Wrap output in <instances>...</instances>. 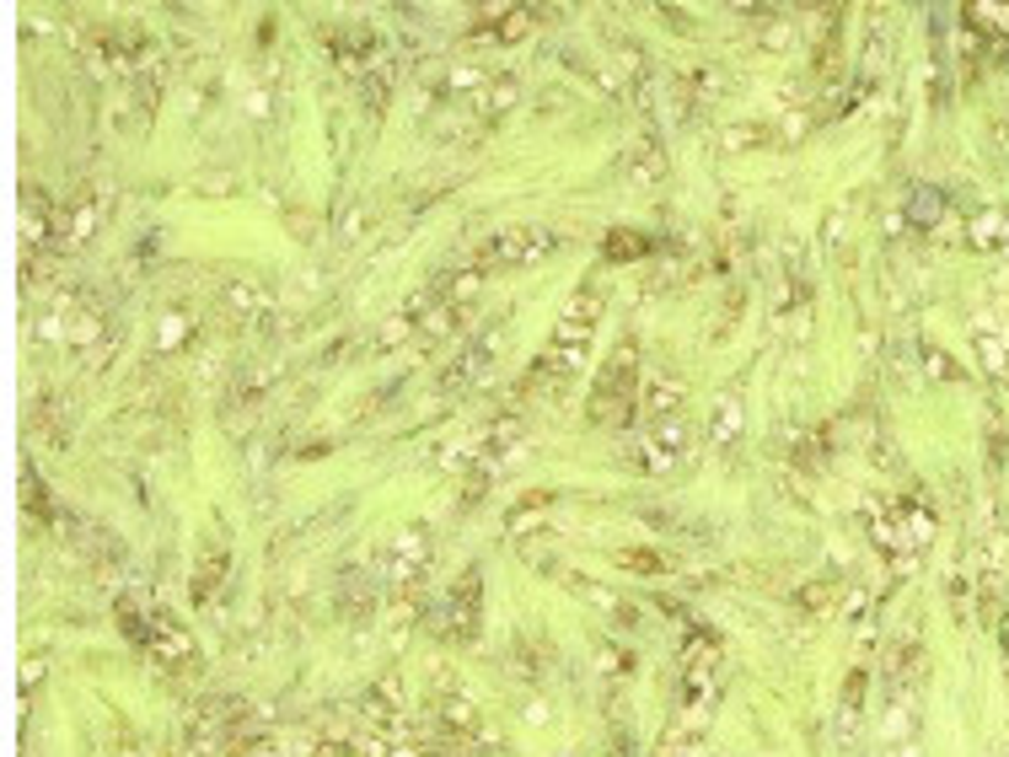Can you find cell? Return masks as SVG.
Here are the masks:
<instances>
[{
	"label": "cell",
	"mask_w": 1009,
	"mask_h": 757,
	"mask_svg": "<svg viewBox=\"0 0 1009 757\" xmlns=\"http://www.w3.org/2000/svg\"><path fill=\"white\" fill-rule=\"evenodd\" d=\"M371 607H376L371 581H365L361 570H350V575L339 581V618H344V624H365V618H371Z\"/></svg>",
	"instance_id": "30bf717a"
},
{
	"label": "cell",
	"mask_w": 1009,
	"mask_h": 757,
	"mask_svg": "<svg viewBox=\"0 0 1009 757\" xmlns=\"http://www.w3.org/2000/svg\"><path fill=\"white\" fill-rule=\"evenodd\" d=\"M516 102H522V82H516V76H494V82H484V119L511 113Z\"/></svg>",
	"instance_id": "ac0fdd59"
},
{
	"label": "cell",
	"mask_w": 1009,
	"mask_h": 757,
	"mask_svg": "<svg viewBox=\"0 0 1009 757\" xmlns=\"http://www.w3.org/2000/svg\"><path fill=\"white\" fill-rule=\"evenodd\" d=\"M999 60H1005V65H1009V39H1005V48H999Z\"/></svg>",
	"instance_id": "836d02e7"
},
{
	"label": "cell",
	"mask_w": 1009,
	"mask_h": 757,
	"mask_svg": "<svg viewBox=\"0 0 1009 757\" xmlns=\"http://www.w3.org/2000/svg\"><path fill=\"white\" fill-rule=\"evenodd\" d=\"M687 457V420H666V424H650L645 446H640V467L645 473H666Z\"/></svg>",
	"instance_id": "8992f818"
},
{
	"label": "cell",
	"mask_w": 1009,
	"mask_h": 757,
	"mask_svg": "<svg viewBox=\"0 0 1009 757\" xmlns=\"http://www.w3.org/2000/svg\"><path fill=\"white\" fill-rule=\"evenodd\" d=\"M591 656H597V672H602L607 682H618V677L634 672V656H629L618 639H597V650H591Z\"/></svg>",
	"instance_id": "44dd1931"
},
{
	"label": "cell",
	"mask_w": 1009,
	"mask_h": 757,
	"mask_svg": "<svg viewBox=\"0 0 1009 757\" xmlns=\"http://www.w3.org/2000/svg\"><path fill=\"white\" fill-rule=\"evenodd\" d=\"M977 360H983V371L1005 377L1009 371V338L994 334V328H977Z\"/></svg>",
	"instance_id": "ffe728a7"
},
{
	"label": "cell",
	"mask_w": 1009,
	"mask_h": 757,
	"mask_svg": "<svg viewBox=\"0 0 1009 757\" xmlns=\"http://www.w3.org/2000/svg\"><path fill=\"white\" fill-rule=\"evenodd\" d=\"M119 338H124V334H108V338H103V344H97V349H92V355H86V366H92V371H103V366H114V355H119Z\"/></svg>",
	"instance_id": "4dcf8cb0"
},
{
	"label": "cell",
	"mask_w": 1009,
	"mask_h": 757,
	"mask_svg": "<svg viewBox=\"0 0 1009 757\" xmlns=\"http://www.w3.org/2000/svg\"><path fill=\"white\" fill-rule=\"evenodd\" d=\"M146 650H151V661L167 667V672H200L194 639H189V629H178L167 613H151V618H146Z\"/></svg>",
	"instance_id": "7a4b0ae2"
},
{
	"label": "cell",
	"mask_w": 1009,
	"mask_h": 757,
	"mask_svg": "<svg viewBox=\"0 0 1009 757\" xmlns=\"http://www.w3.org/2000/svg\"><path fill=\"white\" fill-rule=\"evenodd\" d=\"M999 645H1005V656H1009V613L999 618Z\"/></svg>",
	"instance_id": "d6a6232c"
},
{
	"label": "cell",
	"mask_w": 1009,
	"mask_h": 757,
	"mask_svg": "<svg viewBox=\"0 0 1009 757\" xmlns=\"http://www.w3.org/2000/svg\"><path fill=\"white\" fill-rule=\"evenodd\" d=\"M645 252H650L645 231H607V258H612V263H634V258H645Z\"/></svg>",
	"instance_id": "cb8c5ba5"
},
{
	"label": "cell",
	"mask_w": 1009,
	"mask_h": 757,
	"mask_svg": "<svg viewBox=\"0 0 1009 757\" xmlns=\"http://www.w3.org/2000/svg\"><path fill=\"white\" fill-rule=\"evenodd\" d=\"M430 553H436V543H430V527H425V521H414L404 538L393 543V559H387V581H393V591H398V596H404V591H419Z\"/></svg>",
	"instance_id": "3957f363"
},
{
	"label": "cell",
	"mask_w": 1009,
	"mask_h": 757,
	"mask_svg": "<svg viewBox=\"0 0 1009 757\" xmlns=\"http://www.w3.org/2000/svg\"><path fill=\"white\" fill-rule=\"evenodd\" d=\"M801 607H806L811 618H833V613L844 607V596H838V591L827 586V581H811V586L801 591Z\"/></svg>",
	"instance_id": "d4e9b609"
},
{
	"label": "cell",
	"mask_w": 1009,
	"mask_h": 757,
	"mask_svg": "<svg viewBox=\"0 0 1009 757\" xmlns=\"http://www.w3.org/2000/svg\"><path fill=\"white\" fill-rule=\"evenodd\" d=\"M612 559H618V570H629V575H666V570H672V559H666L661 548H618Z\"/></svg>",
	"instance_id": "9a60e30c"
},
{
	"label": "cell",
	"mask_w": 1009,
	"mask_h": 757,
	"mask_svg": "<svg viewBox=\"0 0 1009 757\" xmlns=\"http://www.w3.org/2000/svg\"><path fill=\"white\" fill-rule=\"evenodd\" d=\"M919 355H924L929 366H934L929 377H940V381H956V377H962V371H956V360H951L945 349H934V344H919Z\"/></svg>",
	"instance_id": "f1b7e54d"
},
{
	"label": "cell",
	"mask_w": 1009,
	"mask_h": 757,
	"mask_svg": "<svg viewBox=\"0 0 1009 757\" xmlns=\"http://www.w3.org/2000/svg\"><path fill=\"white\" fill-rule=\"evenodd\" d=\"M747 430V409H741V387H726L715 403H709V424H704V441L715 452H730Z\"/></svg>",
	"instance_id": "52a82bcc"
},
{
	"label": "cell",
	"mask_w": 1009,
	"mask_h": 757,
	"mask_svg": "<svg viewBox=\"0 0 1009 757\" xmlns=\"http://www.w3.org/2000/svg\"><path fill=\"white\" fill-rule=\"evenodd\" d=\"M548 505H554L548 495H526V500H516L511 505V516H505V532H511V538H526V532L548 516Z\"/></svg>",
	"instance_id": "e0dca14e"
},
{
	"label": "cell",
	"mask_w": 1009,
	"mask_h": 757,
	"mask_svg": "<svg viewBox=\"0 0 1009 757\" xmlns=\"http://www.w3.org/2000/svg\"><path fill=\"white\" fill-rule=\"evenodd\" d=\"M221 295H226V312H232L237 323H253L258 334H269V323H275V301H269V291H258L253 280H232Z\"/></svg>",
	"instance_id": "9c48e42d"
},
{
	"label": "cell",
	"mask_w": 1009,
	"mask_h": 757,
	"mask_svg": "<svg viewBox=\"0 0 1009 757\" xmlns=\"http://www.w3.org/2000/svg\"><path fill=\"white\" fill-rule=\"evenodd\" d=\"M414 328H419V323H414L408 312H398V317H387V323H382V334H376V344H371V349H398V344H404Z\"/></svg>",
	"instance_id": "4316f807"
},
{
	"label": "cell",
	"mask_w": 1009,
	"mask_h": 757,
	"mask_svg": "<svg viewBox=\"0 0 1009 757\" xmlns=\"http://www.w3.org/2000/svg\"><path fill=\"white\" fill-rule=\"evenodd\" d=\"M962 22H967L972 33H1005L1009 39V6H988V0H977L962 11Z\"/></svg>",
	"instance_id": "d6986e66"
},
{
	"label": "cell",
	"mask_w": 1009,
	"mask_h": 757,
	"mask_svg": "<svg viewBox=\"0 0 1009 757\" xmlns=\"http://www.w3.org/2000/svg\"><path fill=\"white\" fill-rule=\"evenodd\" d=\"M479 607H484V591H479V570H468L457 586H451V596H446V639H479Z\"/></svg>",
	"instance_id": "5b68a950"
},
{
	"label": "cell",
	"mask_w": 1009,
	"mask_h": 757,
	"mask_svg": "<svg viewBox=\"0 0 1009 757\" xmlns=\"http://www.w3.org/2000/svg\"><path fill=\"white\" fill-rule=\"evenodd\" d=\"M945 210H951V205H945L940 188H913V194H908V226H919V231H934V226L945 220Z\"/></svg>",
	"instance_id": "4fadbf2b"
},
{
	"label": "cell",
	"mask_w": 1009,
	"mask_h": 757,
	"mask_svg": "<svg viewBox=\"0 0 1009 757\" xmlns=\"http://www.w3.org/2000/svg\"><path fill=\"white\" fill-rule=\"evenodd\" d=\"M569 591H575V596H586L591 607H602L612 624H634V607H629L623 596H612L602 581H591V575H569Z\"/></svg>",
	"instance_id": "8fae6325"
},
{
	"label": "cell",
	"mask_w": 1009,
	"mask_h": 757,
	"mask_svg": "<svg viewBox=\"0 0 1009 757\" xmlns=\"http://www.w3.org/2000/svg\"><path fill=\"white\" fill-rule=\"evenodd\" d=\"M221 581H226V548H210L194 570V602H215Z\"/></svg>",
	"instance_id": "5bb4252c"
},
{
	"label": "cell",
	"mask_w": 1009,
	"mask_h": 757,
	"mask_svg": "<svg viewBox=\"0 0 1009 757\" xmlns=\"http://www.w3.org/2000/svg\"><path fill=\"white\" fill-rule=\"evenodd\" d=\"M683 409H687V387H683V377H650L645 387H640V414H645L650 424L683 420Z\"/></svg>",
	"instance_id": "ba28073f"
},
{
	"label": "cell",
	"mask_w": 1009,
	"mask_h": 757,
	"mask_svg": "<svg viewBox=\"0 0 1009 757\" xmlns=\"http://www.w3.org/2000/svg\"><path fill=\"white\" fill-rule=\"evenodd\" d=\"M194 344V317L189 312H167L162 317V334H157V355H178Z\"/></svg>",
	"instance_id": "2e32d148"
},
{
	"label": "cell",
	"mask_w": 1009,
	"mask_h": 757,
	"mask_svg": "<svg viewBox=\"0 0 1009 757\" xmlns=\"http://www.w3.org/2000/svg\"><path fill=\"white\" fill-rule=\"evenodd\" d=\"M371 226V210H365V199H350L344 215H339V242H361V231Z\"/></svg>",
	"instance_id": "484cf974"
},
{
	"label": "cell",
	"mask_w": 1009,
	"mask_h": 757,
	"mask_svg": "<svg viewBox=\"0 0 1009 757\" xmlns=\"http://www.w3.org/2000/svg\"><path fill=\"white\" fill-rule=\"evenodd\" d=\"M790 39H795V28H790V22H768L763 33H758V48L779 54V48H790Z\"/></svg>",
	"instance_id": "f546056e"
},
{
	"label": "cell",
	"mask_w": 1009,
	"mask_h": 757,
	"mask_svg": "<svg viewBox=\"0 0 1009 757\" xmlns=\"http://www.w3.org/2000/svg\"><path fill=\"white\" fill-rule=\"evenodd\" d=\"M655 177H661V156H655V151H634V162H629V183H655Z\"/></svg>",
	"instance_id": "83f0119b"
},
{
	"label": "cell",
	"mask_w": 1009,
	"mask_h": 757,
	"mask_svg": "<svg viewBox=\"0 0 1009 757\" xmlns=\"http://www.w3.org/2000/svg\"><path fill=\"white\" fill-rule=\"evenodd\" d=\"M361 715L371 720V725H382V731H393L398 725V682H376V688H365L361 693Z\"/></svg>",
	"instance_id": "7c38bea8"
},
{
	"label": "cell",
	"mask_w": 1009,
	"mask_h": 757,
	"mask_svg": "<svg viewBox=\"0 0 1009 757\" xmlns=\"http://www.w3.org/2000/svg\"><path fill=\"white\" fill-rule=\"evenodd\" d=\"M634 409H640V344L623 338V344L607 355V366L597 371L586 420L607 424V430H623V424L634 420Z\"/></svg>",
	"instance_id": "6da1fadb"
},
{
	"label": "cell",
	"mask_w": 1009,
	"mask_h": 757,
	"mask_svg": "<svg viewBox=\"0 0 1009 757\" xmlns=\"http://www.w3.org/2000/svg\"><path fill=\"white\" fill-rule=\"evenodd\" d=\"M264 387H269L264 377H253V371H237V381L226 387V414H237V409L247 414V409H253V403L264 398Z\"/></svg>",
	"instance_id": "603a6c76"
},
{
	"label": "cell",
	"mask_w": 1009,
	"mask_h": 757,
	"mask_svg": "<svg viewBox=\"0 0 1009 757\" xmlns=\"http://www.w3.org/2000/svg\"><path fill=\"white\" fill-rule=\"evenodd\" d=\"M715 140H720V151H763L773 134H768L763 125H726Z\"/></svg>",
	"instance_id": "7402d4cb"
},
{
	"label": "cell",
	"mask_w": 1009,
	"mask_h": 757,
	"mask_svg": "<svg viewBox=\"0 0 1009 757\" xmlns=\"http://www.w3.org/2000/svg\"><path fill=\"white\" fill-rule=\"evenodd\" d=\"M226 188H237V177H200V194H226Z\"/></svg>",
	"instance_id": "1f68e13d"
},
{
	"label": "cell",
	"mask_w": 1009,
	"mask_h": 757,
	"mask_svg": "<svg viewBox=\"0 0 1009 757\" xmlns=\"http://www.w3.org/2000/svg\"><path fill=\"white\" fill-rule=\"evenodd\" d=\"M602 306H607V285H602V280H586L580 291L569 295L565 317H559V328H554V338H548V344H591V328H597Z\"/></svg>",
	"instance_id": "277c9868"
}]
</instances>
